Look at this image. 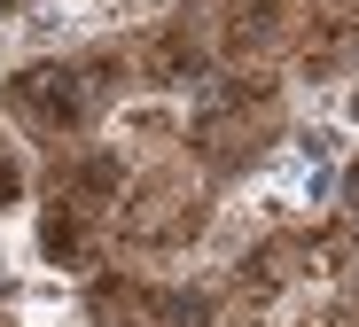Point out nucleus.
Wrapping results in <instances>:
<instances>
[{
    "label": "nucleus",
    "instance_id": "obj_1",
    "mask_svg": "<svg viewBox=\"0 0 359 327\" xmlns=\"http://www.w3.org/2000/svg\"><path fill=\"white\" fill-rule=\"evenodd\" d=\"M133 179H141V156H133V148H117L109 133H94V141H79V148L55 156L47 195H63V203H79V211L109 218V211L133 195Z\"/></svg>",
    "mask_w": 359,
    "mask_h": 327
},
{
    "label": "nucleus",
    "instance_id": "obj_2",
    "mask_svg": "<svg viewBox=\"0 0 359 327\" xmlns=\"http://www.w3.org/2000/svg\"><path fill=\"white\" fill-rule=\"evenodd\" d=\"M188 125H196L188 102H172V94H126V102H109L102 133H109L117 148H133L141 164H156V156H180V148H188Z\"/></svg>",
    "mask_w": 359,
    "mask_h": 327
},
{
    "label": "nucleus",
    "instance_id": "obj_3",
    "mask_svg": "<svg viewBox=\"0 0 359 327\" xmlns=\"http://www.w3.org/2000/svg\"><path fill=\"white\" fill-rule=\"evenodd\" d=\"M351 148H359V141L344 133L328 109H297V117H289V133H281V164H328V172H336Z\"/></svg>",
    "mask_w": 359,
    "mask_h": 327
},
{
    "label": "nucleus",
    "instance_id": "obj_4",
    "mask_svg": "<svg viewBox=\"0 0 359 327\" xmlns=\"http://www.w3.org/2000/svg\"><path fill=\"white\" fill-rule=\"evenodd\" d=\"M313 109H328L344 133L359 141V71H351V78H336V86H328V102H313Z\"/></svg>",
    "mask_w": 359,
    "mask_h": 327
},
{
    "label": "nucleus",
    "instance_id": "obj_5",
    "mask_svg": "<svg viewBox=\"0 0 359 327\" xmlns=\"http://www.w3.org/2000/svg\"><path fill=\"white\" fill-rule=\"evenodd\" d=\"M219 327H289V304H234L226 296V319Z\"/></svg>",
    "mask_w": 359,
    "mask_h": 327
},
{
    "label": "nucleus",
    "instance_id": "obj_6",
    "mask_svg": "<svg viewBox=\"0 0 359 327\" xmlns=\"http://www.w3.org/2000/svg\"><path fill=\"white\" fill-rule=\"evenodd\" d=\"M336 187H344V195H336V211H344V218L359 226V148H351V156L336 164Z\"/></svg>",
    "mask_w": 359,
    "mask_h": 327
},
{
    "label": "nucleus",
    "instance_id": "obj_7",
    "mask_svg": "<svg viewBox=\"0 0 359 327\" xmlns=\"http://www.w3.org/2000/svg\"><path fill=\"white\" fill-rule=\"evenodd\" d=\"M63 327H86V319H63Z\"/></svg>",
    "mask_w": 359,
    "mask_h": 327
}]
</instances>
